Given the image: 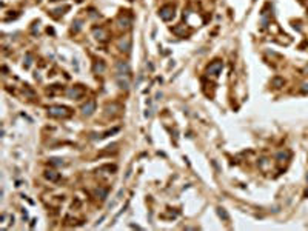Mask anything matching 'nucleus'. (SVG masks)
<instances>
[{
    "instance_id": "nucleus-1",
    "label": "nucleus",
    "mask_w": 308,
    "mask_h": 231,
    "mask_svg": "<svg viewBox=\"0 0 308 231\" xmlns=\"http://www.w3.org/2000/svg\"><path fill=\"white\" fill-rule=\"evenodd\" d=\"M50 114L56 116V117H66V116L71 114V111L65 106H51L50 108Z\"/></svg>"
},
{
    "instance_id": "nucleus-2",
    "label": "nucleus",
    "mask_w": 308,
    "mask_h": 231,
    "mask_svg": "<svg viewBox=\"0 0 308 231\" xmlns=\"http://www.w3.org/2000/svg\"><path fill=\"white\" fill-rule=\"evenodd\" d=\"M173 16H174V10H173V6H163L162 10H160V17H162L163 20H169V19H173Z\"/></svg>"
},
{
    "instance_id": "nucleus-3",
    "label": "nucleus",
    "mask_w": 308,
    "mask_h": 231,
    "mask_svg": "<svg viewBox=\"0 0 308 231\" xmlns=\"http://www.w3.org/2000/svg\"><path fill=\"white\" fill-rule=\"evenodd\" d=\"M94 109H96V102L94 100H90L88 103H85L82 106V111H83L85 116H91L92 113H94Z\"/></svg>"
},
{
    "instance_id": "nucleus-4",
    "label": "nucleus",
    "mask_w": 308,
    "mask_h": 231,
    "mask_svg": "<svg viewBox=\"0 0 308 231\" xmlns=\"http://www.w3.org/2000/svg\"><path fill=\"white\" fill-rule=\"evenodd\" d=\"M220 69H222V62L216 60L213 65H209L208 73H211V74H219V73H220Z\"/></svg>"
},
{
    "instance_id": "nucleus-5",
    "label": "nucleus",
    "mask_w": 308,
    "mask_h": 231,
    "mask_svg": "<svg viewBox=\"0 0 308 231\" xmlns=\"http://www.w3.org/2000/svg\"><path fill=\"white\" fill-rule=\"evenodd\" d=\"M45 176H46V179H50V180H57L59 179V174H57L56 171H46Z\"/></svg>"
},
{
    "instance_id": "nucleus-6",
    "label": "nucleus",
    "mask_w": 308,
    "mask_h": 231,
    "mask_svg": "<svg viewBox=\"0 0 308 231\" xmlns=\"http://www.w3.org/2000/svg\"><path fill=\"white\" fill-rule=\"evenodd\" d=\"M68 94H69V96H74V97H79L80 94H82V91H77V90H69V91H68Z\"/></svg>"
},
{
    "instance_id": "nucleus-7",
    "label": "nucleus",
    "mask_w": 308,
    "mask_h": 231,
    "mask_svg": "<svg viewBox=\"0 0 308 231\" xmlns=\"http://www.w3.org/2000/svg\"><path fill=\"white\" fill-rule=\"evenodd\" d=\"M103 68H105V66H103V63H102V62H100V63H96V66H94V71H103Z\"/></svg>"
},
{
    "instance_id": "nucleus-8",
    "label": "nucleus",
    "mask_w": 308,
    "mask_h": 231,
    "mask_svg": "<svg viewBox=\"0 0 308 231\" xmlns=\"http://www.w3.org/2000/svg\"><path fill=\"white\" fill-rule=\"evenodd\" d=\"M219 214H220V217H224V219H228V214H226L222 208H219Z\"/></svg>"
}]
</instances>
